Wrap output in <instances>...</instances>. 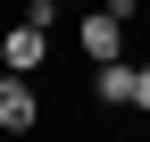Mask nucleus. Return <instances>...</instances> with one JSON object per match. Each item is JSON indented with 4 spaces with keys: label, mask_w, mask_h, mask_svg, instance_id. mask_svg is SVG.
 <instances>
[{
    "label": "nucleus",
    "mask_w": 150,
    "mask_h": 142,
    "mask_svg": "<svg viewBox=\"0 0 150 142\" xmlns=\"http://www.w3.org/2000/svg\"><path fill=\"white\" fill-rule=\"evenodd\" d=\"M134 109L150 117V59H134Z\"/></svg>",
    "instance_id": "39448f33"
},
{
    "label": "nucleus",
    "mask_w": 150,
    "mask_h": 142,
    "mask_svg": "<svg viewBox=\"0 0 150 142\" xmlns=\"http://www.w3.org/2000/svg\"><path fill=\"white\" fill-rule=\"evenodd\" d=\"M42 126V92L33 75H0V134H33Z\"/></svg>",
    "instance_id": "f257e3e1"
},
{
    "label": "nucleus",
    "mask_w": 150,
    "mask_h": 142,
    "mask_svg": "<svg viewBox=\"0 0 150 142\" xmlns=\"http://www.w3.org/2000/svg\"><path fill=\"white\" fill-rule=\"evenodd\" d=\"M92 100H108V109H134V59L92 67Z\"/></svg>",
    "instance_id": "20e7f679"
},
{
    "label": "nucleus",
    "mask_w": 150,
    "mask_h": 142,
    "mask_svg": "<svg viewBox=\"0 0 150 142\" xmlns=\"http://www.w3.org/2000/svg\"><path fill=\"white\" fill-rule=\"evenodd\" d=\"M75 42H83V59H92V67H108V59H125V17H108V9H92L83 25H75Z\"/></svg>",
    "instance_id": "7ed1b4c3"
},
{
    "label": "nucleus",
    "mask_w": 150,
    "mask_h": 142,
    "mask_svg": "<svg viewBox=\"0 0 150 142\" xmlns=\"http://www.w3.org/2000/svg\"><path fill=\"white\" fill-rule=\"evenodd\" d=\"M42 59H50V33L17 17V25L0 33V67H8V75H33V67H42Z\"/></svg>",
    "instance_id": "f03ea898"
}]
</instances>
